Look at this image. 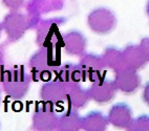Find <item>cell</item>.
Wrapping results in <instances>:
<instances>
[{
	"instance_id": "obj_1",
	"label": "cell",
	"mask_w": 149,
	"mask_h": 131,
	"mask_svg": "<svg viewBox=\"0 0 149 131\" xmlns=\"http://www.w3.org/2000/svg\"><path fill=\"white\" fill-rule=\"evenodd\" d=\"M60 65V58L52 48L41 47L29 60V75L35 82H47L53 80Z\"/></svg>"
},
{
	"instance_id": "obj_2",
	"label": "cell",
	"mask_w": 149,
	"mask_h": 131,
	"mask_svg": "<svg viewBox=\"0 0 149 131\" xmlns=\"http://www.w3.org/2000/svg\"><path fill=\"white\" fill-rule=\"evenodd\" d=\"M0 82L6 96L13 100H21L29 92L32 78L22 65H14L2 70Z\"/></svg>"
},
{
	"instance_id": "obj_3",
	"label": "cell",
	"mask_w": 149,
	"mask_h": 131,
	"mask_svg": "<svg viewBox=\"0 0 149 131\" xmlns=\"http://www.w3.org/2000/svg\"><path fill=\"white\" fill-rule=\"evenodd\" d=\"M59 115L55 111V106L49 102L41 100L37 102L32 116V127L39 131H52L57 129Z\"/></svg>"
},
{
	"instance_id": "obj_4",
	"label": "cell",
	"mask_w": 149,
	"mask_h": 131,
	"mask_svg": "<svg viewBox=\"0 0 149 131\" xmlns=\"http://www.w3.org/2000/svg\"><path fill=\"white\" fill-rule=\"evenodd\" d=\"M87 24L93 33L106 35L111 33L117 26V17L109 8H97L88 14Z\"/></svg>"
},
{
	"instance_id": "obj_5",
	"label": "cell",
	"mask_w": 149,
	"mask_h": 131,
	"mask_svg": "<svg viewBox=\"0 0 149 131\" xmlns=\"http://www.w3.org/2000/svg\"><path fill=\"white\" fill-rule=\"evenodd\" d=\"M124 67L139 70L148 63V38H144L140 44H129L122 49Z\"/></svg>"
},
{
	"instance_id": "obj_6",
	"label": "cell",
	"mask_w": 149,
	"mask_h": 131,
	"mask_svg": "<svg viewBox=\"0 0 149 131\" xmlns=\"http://www.w3.org/2000/svg\"><path fill=\"white\" fill-rule=\"evenodd\" d=\"M1 25L8 40L11 42H16L20 40L29 30V22L24 14L19 13L18 11H11L4 16Z\"/></svg>"
},
{
	"instance_id": "obj_7",
	"label": "cell",
	"mask_w": 149,
	"mask_h": 131,
	"mask_svg": "<svg viewBox=\"0 0 149 131\" xmlns=\"http://www.w3.org/2000/svg\"><path fill=\"white\" fill-rule=\"evenodd\" d=\"M78 65L82 70L84 81L95 82L105 77V69L101 56L96 54H83L80 56Z\"/></svg>"
},
{
	"instance_id": "obj_8",
	"label": "cell",
	"mask_w": 149,
	"mask_h": 131,
	"mask_svg": "<svg viewBox=\"0 0 149 131\" xmlns=\"http://www.w3.org/2000/svg\"><path fill=\"white\" fill-rule=\"evenodd\" d=\"M113 82L118 90L122 91L123 94H131L136 92L141 85V78L138 70L123 67L116 71Z\"/></svg>"
},
{
	"instance_id": "obj_9",
	"label": "cell",
	"mask_w": 149,
	"mask_h": 131,
	"mask_svg": "<svg viewBox=\"0 0 149 131\" xmlns=\"http://www.w3.org/2000/svg\"><path fill=\"white\" fill-rule=\"evenodd\" d=\"M88 91L91 100L98 104H106L115 98L118 89L113 81L107 80L104 77L100 80L93 82L91 87L88 88Z\"/></svg>"
},
{
	"instance_id": "obj_10",
	"label": "cell",
	"mask_w": 149,
	"mask_h": 131,
	"mask_svg": "<svg viewBox=\"0 0 149 131\" xmlns=\"http://www.w3.org/2000/svg\"><path fill=\"white\" fill-rule=\"evenodd\" d=\"M67 87L60 81L54 80L44 82L40 89V98L42 101L49 102L54 106L63 104L66 101Z\"/></svg>"
},
{
	"instance_id": "obj_11",
	"label": "cell",
	"mask_w": 149,
	"mask_h": 131,
	"mask_svg": "<svg viewBox=\"0 0 149 131\" xmlns=\"http://www.w3.org/2000/svg\"><path fill=\"white\" fill-rule=\"evenodd\" d=\"M62 46L67 55L80 57L85 54L87 40L79 30H69L62 36Z\"/></svg>"
},
{
	"instance_id": "obj_12",
	"label": "cell",
	"mask_w": 149,
	"mask_h": 131,
	"mask_svg": "<svg viewBox=\"0 0 149 131\" xmlns=\"http://www.w3.org/2000/svg\"><path fill=\"white\" fill-rule=\"evenodd\" d=\"M132 119V110L125 103H117L112 105L107 114L109 124L119 129H127Z\"/></svg>"
},
{
	"instance_id": "obj_13",
	"label": "cell",
	"mask_w": 149,
	"mask_h": 131,
	"mask_svg": "<svg viewBox=\"0 0 149 131\" xmlns=\"http://www.w3.org/2000/svg\"><path fill=\"white\" fill-rule=\"evenodd\" d=\"M55 79L65 84L67 87L79 85L82 82H84V78H83L80 66L74 63H66V64L60 65L56 71Z\"/></svg>"
},
{
	"instance_id": "obj_14",
	"label": "cell",
	"mask_w": 149,
	"mask_h": 131,
	"mask_svg": "<svg viewBox=\"0 0 149 131\" xmlns=\"http://www.w3.org/2000/svg\"><path fill=\"white\" fill-rule=\"evenodd\" d=\"M89 101H91L89 91H88V89L83 88L81 84L69 86L68 88H67L65 103L68 104L69 108L79 110L81 108L85 107Z\"/></svg>"
},
{
	"instance_id": "obj_15",
	"label": "cell",
	"mask_w": 149,
	"mask_h": 131,
	"mask_svg": "<svg viewBox=\"0 0 149 131\" xmlns=\"http://www.w3.org/2000/svg\"><path fill=\"white\" fill-rule=\"evenodd\" d=\"M57 129L60 131H78L82 129V116L78 110L69 108L58 116Z\"/></svg>"
},
{
	"instance_id": "obj_16",
	"label": "cell",
	"mask_w": 149,
	"mask_h": 131,
	"mask_svg": "<svg viewBox=\"0 0 149 131\" xmlns=\"http://www.w3.org/2000/svg\"><path fill=\"white\" fill-rule=\"evenodd\" d=\"M109 125L107 116L100 111H91L82 118V129L85 131H105Z\"/></svg>"
},
{
	"instance_id": "obj_17",
	"label": "cell",
	"mask_w": 149,
	"mask_h": 131,
	"mask_svg": "<svg viewBox=\"0 0 149 131\" xmlns=\"http://www.w3.org/2000/svg\"><path fill=\"white\" fill-rule=\"evenodd\" d=\"M101 58L103 60L105 67L113 70L115 72L124 67L122 51L118 49L115 46H108V47L105 48Z\"/></svg>"
},
{
	"instance_id": "obj_18",
	"label": "cell",
	"mask_w": 149,
	"mask_h": 131,
	"mask_svg": "<svg viewBox=\"0 0 149 131\" xmlns=\"http://www.w3.org/2000/svg\"><path fill=\"white\" fill-rule=\"evenodd\" d=\"M128 131H149V118L143 114L138 118L132 119L127 127Z\"/></svg>"
},
{
	"instance_id": "obj_19",
	"label": "cell",
	"mask_w": 149,
	"mask_h": 131,
	"mask_svg": "<svg viewBox=\"0 0 149 131\" xmlns=\"http://www.w3.org/2000/svg\"><path fill=\"white\" fill-rule=\"evenodd\" d=\"M25 0H2V4L11 11H19L23 6Z\"/></svg>"
},
{
	"instance_id": "obj_20",
	"label": "cell",
	"mask_w": 149,
	"mask_h": 131,
	"mask_svg": "<svg viewBox=\"0 0 149 131\" xmlns=\"http://www.w3.org/2000/svg\"><path fill=\"white\" fill-rule=\"evenodd\" d=\"M3 69H4V53L0 48V72H2Z\"/></svg>"
},
{
	"instance_id": "obj_21",
	"label": "cell",
	"mask_w": 149,
	"mask_h": 131,
	"mask_svg": "<svg viewBox=\"0 0 149 131\" xmlns=\"http://www.w3.org/2000/svg\"><path fill=\"white\" fill-rule=\"evenodd\" d=\"M145 102L148 103V85H146L145 87Z\"/></svg>"
},
{
	"instance_id": "obj_22",
	"label": "cell",
	"mask_w": 149,
	"mask_h": 131,
	"mask_svg": "<svg viewBox=\"0 0 149 131\" xmlns=\"http://www.w3.org/2000/svg\"><path fill=\"white\" fill-rule=\"evenodd\" d=\"M2 25H1V23H0V37H1V33H2Z\"/></svg>"
},
{
	"instance_id": "obj_23",
	"label": "cell",
	"mask_w": 149,
	"mask_h": 131,
	"mask_svg": "<svg viewBox=\"0 0 149 131\" xmlns=\"http://www.w3.org/2000/svg\"><path fill=\"white\" fill-rule=\"evenodd\" d=\"M0 102H1V94H0Z\"/></svg>"
},
{
	"instance_id": "obj_24",
	"label": "cell",
	"mask_w": 149,
	"mask_h": 131,
	"mask_svg": "<svg viewBox=\"0 0 149 131\" xmlns=\"http://www.w3.org/2000/svg\"><path fill=\"white\" fill-rule=\"evenodd\" d=\"M0 127H1V124H0Z\"/></svg>"
}]
</instances>
